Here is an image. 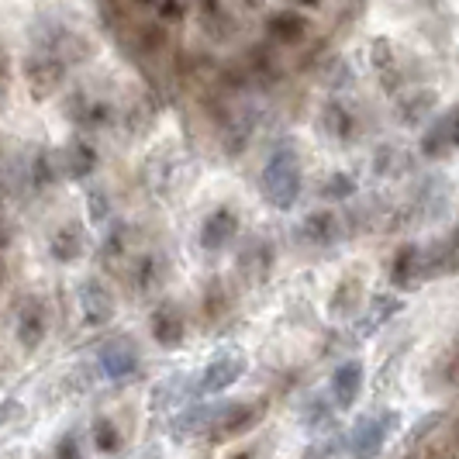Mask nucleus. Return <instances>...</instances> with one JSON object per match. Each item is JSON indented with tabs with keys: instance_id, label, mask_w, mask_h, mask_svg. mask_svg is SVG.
Instances as JSON below:
<instances>
[{
	"instance_id": "nucleus-21",
	"label": "nucleus",
	"mask_w": 459,
	"mask_h": 459,
	"mask_svg": "<svg viewBox=\"0 0 459 459\" xmlns=\"http://www.w3.org/2000/svg\"><path fill=\"white\" fill-rule=\"evenodd\" d=\"M66 177H73V180H83V177H91L93 173V166H97V152H93V145L91 142H73L66 149Z\"/></svg>"
},
{
	"instance_id": "nucleus-37",
	"label": "nucleus",
	"mask_w": 459,
	"mask_h": 459,
	"mask_svg": "<svg viewBox=\"0 0 459 459\" xmlns=\"http://www.w3.org/2000/svg\"><path fill=\"white\" fill-rule=\"evenodd\" d=\"M59 459H80L76 456V442H73V438H66V442L59 446Z\"/></svg>"
},
{
	"instance_id": "nucleus-18",
	"label": "nucleus",
	"mask_w": 459,
	"mask_h": 459,
	"mask_svg": "<svg viewBox=\"0 0 459 459\" xmlns=\"http://www.w3.org/2000/svg\"><path fill=\"white\" fill-rule=\"evenodd\" d=\"M391 280L397 287H411L414 280H421V249L418 246H401L391 259Z\"/></svg>"
},
{
	"instance_id": "nucleus-29",
	"label": "nucleus",
	"mask_w": 459,
	"mask_h": 459,
	"mask_svg": "<svg viewBox=\"0 0 459 459\" xmlns=\"http://www.w3.org/2000/svg\"><path fill=\"white\" fill-rule=\"evenodd\" d=\"M356 290H359V280H345L342 287L335 290V300H332V311H335V315H339V311H342V315H349V311H352V304L359 300V294H356Z\"/></svg>"
},
{
	"instance_id": "nucleus-9",
	"label": "nucleus",
	"mask_w": 459,
	"mask_h": 459,
	"mask_svg": "<svg viewBox=\"0 0 459 459\" xmlns=\"http://www.w3.org/2000/svg\"><path fill=\"white\" fill-rule=\"evenodd\" d=\"M300 235L318 246V249H328L335 242H342V221L335 211H311L304 221H300Z\"/></svg>"
},
{
	"instance_id": "nucleus-2",
	"label": "nucleus",
	"mask_w": 459,
	"mask_h": 459,
	"mask_svg": "<svg viewBox=\"0 0 459 459\" xmlns=\"http://www.w3.org/2000/svg\"><path fill=\"white\" fill-rule=\"evenodd\" d=\"M63 76H66V63L56 52H35L24 63V80H28V91L35 100H48L63 87Z\"/></svg>"
},
{
	"instance_id": "nucleus-41",
	"label": "nucleus",
	"mask_w": 459,
	"mask_h": 459,
	"mask_svg": "<svg viewBox=\"0 0 459 459\" xmlns=\"http://www.w3.org/2000/svg\"><path fill=\"white\" fill-rule=\"evenodd\" d=\"M0 87H4V59H0Z\"/></svg>"
},
{
	"instance_id": "nucleus-20",
	"label": "nucleus",
	"mask_w": 459,
	"mask_h": 459,
	"mask_svg": "<svg viewBox=\"0 0 459 459\" xmlns=\"http://www.w3.org/2000/svg\"><path fill=\"white\" fill-rule=\"evenodd\" d=\"M436 100H438V93L436 91H414L408 93L404 100H397V115H401V121L404 125H421L425 121V115L436 108Z\"/></svg>"
},
{
	"instance_id": "nucleus-39",
	"label": "nucleus",
	"mask_w": 459,
	"mask_h": 459,
	"mask_svg": "<svg viewBox=\"0 0 459 459\" xmlns=\"http://www.w3.org/2000/svg\"><path fill=\"white\" fill-rule=\"evenodd\" d=\"M418 459H442V449H425Z\"/></svg>"
},
{
	"instance_id": "nucleus-34",
	"label": "nucleus",
	"mask_w": 459,
	"mask_h": 459,
	"mask_svg": "<svg viewBox=\"0 0 459 459\" xmlns=\"http://www.w3.org/2000/svg\"><path fill=\"white\" fill-rule=\"evenodd\" d=\"M442 377H446L449 387H459V345L446 352V359H442Z\"/></svg>"
},
{
	"instance_id": "nucleus-26",
	"label": "nucleus",
	"mask_w": 459,
	"mask_h": 459,
	"mask_svg": "<svg viewBox=\"0 0 459 459\" xmlns=\"http://www.w3.org/2000/svg\"><path fill=\"white\" fill-rule=\"evenodd\" d=\"M214 414H218V408H211V404H197V408H190V411L177 421V429H180L184 436H190V432H201V429H211Z\"/></svg>"
},
{
	"instance_id": "nucleus-27",
	"label": "nucleus",
	"mask_w": 459,
	"mask_h": 459,
	"mask_svg": "<svg viewBox=\"0 0 459 459\" xmlns=\"http://www.w3.org/2000/svg\"><path fill=\"white\" fill-rule=\"evenodd\" d=\"M93 446H97L100 453H117L121 432H117L115 421H108V418H97V421H93Z\"/></svg>"
},
{
	"instance_id": "nucleus-19",
	"label": "nucleus",
	"mask_w": 459,
	"mask_h": 459,
	"mask_svg": "<svg viewBox=\"0 0 459 459\" xmlns=\"http://www.w3.org/2000/svg\"><path fill=\"white\" fill-rule=\"evenodd\" d=\"M401 307H404V300L394 298V294H377V298H369V311H367V318H363V325H359V332H363V335H373L377 328H384V325L391 322Z\"/></svg>"
},
{
	"instance_id": "nucleus-35",
	"label": "nucleus",
	"mask_w": 459,
	"mask_h": 459,
	"mask_svg": "<svg viewBox=\"0 0 459 459\" xmlns=\"http://www.w3.org/2000/svg\"><path fill=\"white\" fill-rule=\"evenodd\" d=\"M438 421H442V414H429V418H421V421H418V425H414V432H411V442H418V438L421 436H429V432H432V429H436Z\"/></svg>"
},
{
	"instance_id": "nucleus-7",
	"label": "nucleus",
	"mask_w": 459,
	"mask_h": 459,
	"mask_svg": "<svg viewBox=\"0 0 459 459\" xmlns=\"http://www.w3.org/2000/svg\"><path fill=\"white\" fill-rule=\"evenodd\" d=\"M459 273V225L429 255H421V276L425 280H436V276Z\"/></svg>"
},
{
	"instance_id": "nucleus-6",
	"label": "nucleus",
	"mask_w": 459,
	"mask_h": 459,
	"mask_svg": "<svg viewBox=\"0 0 459 459\" xmlns=\"http://www.w3.org/2000/svg\"><path fill=\"white\" fill-rule=\"evenodd\" d=\"M263 418V401L253 404V401H242V404H229V408H218L214 421H211V432L218 438H231L249 432L255 421Z\"/></svg>"
},
{
	"instance_id": "nucleus-36",
	"label": "nucleus",
	"mask_w": 459,
	"mask_h": 459,
	"mask_svg": "<svg viewBox=\"0 0 459 459\" xmlns=\"http://www.w3.org/2000/svg\"><path fill=\"white\" fill-rule=\"evenodd\" d=\"M446 117V128H449V142H453V149H459V108L456 111H449Z\"/></svg>"
},
{
	"instance_id": "nucleus-15",
	"label": "nucleus",
	"mask_w": 459,
	"mask_h": 459,
	"mask_svg": "<svg viewBox=\"0 0 459 459\" xmlns=\"http://www.w3.org/2000/svg\"><path fill=\"white\" fill-rule=\"evenodd\" d=\"M152 339L166 349H173V345L184 342V318H180V311L177 307H169V304H162L152 311Z\"/></svg>"
},
{
	"instance_id": "nucleus-24",
	"label": "nucleus",
	"mask_w": 459,
	"mask_h": 459,
	"mask_svg": "<svg viewBox=\"0 0 459 459\" xmlns=\"http://www.w3.org/2000/svg\"><path fill=\"white\" fill-rule=\"evenodd\" d=\"M162 283V266L156 255H145V259H138L135 266V290L138 294H152V290H160Z\"/></svg>"
},
{
	"instance_id": "nucleus-22",
	"label": "nucleus",
	"mask_w": 459,
	"mask_h": 459,
	"mask_svg": "<svg viewBox=\"0 0 459 459\" xmlns=\"http://www.w3.org/2000/svg\"><path fill=\"white\" fill-rule=\"evenodd\" d=\"M270 266H273V249H270V242H253V246L242 253V270L249 273V280H266Z\"/></svg>"
},
{
	"instance_id": "nucleus-13",
	"label": "nucleus",
	"mask_w": 459,
	"mask_h": 459,
	"mask_svg": "<svg viewBox=\"0 0 459 459\" xmlns=\"http://www.w3.org/2000/svg\"><path fill=\"white\" fill-rule=\"evenodd\" d=\"M48 325H46V307L42 300H28L22 307V318H18V342L24 349H39L46 339Z\"/></svg>"
},
{
	"instance_id": "nucleus-8",
	"label": "nucleus",
	"mask_w": 459,
	"mask_h": 459,
	"mask_svg": "<svg viewBox=\"0 0 459 459\" xmlns=\"http://www.w3.org/2000/svg\"><path fill=\"white\" fill-rule=\"evenodd\" d=\"M235 235H238V214L231 207H218V211L207 214L204 225H201V246L218 253V249L229 246Z\"/></svg>"
},
{
	"instance_id": "nucleus-38",
	"label": "nucleus",
	"mask_w": 459,
	"mask_h": 459,
	"mask_svg": "<svg viewBox=\"0 0 459 459\" xmlns=\"http://www.w3.org/2000/svg\"><path fill=\"white\" fill-rule=\"evenodd\" d=\"M7 246H11V229H7L4 221H0V253H4Z\"/></svg>"
},
{
	"instance_id": "nucleus-10",
	"label": "nucleus",
	"mask_w": 459,
	"mask_h": 459,
	"mask_svg": "<svg viewBox=\"0 0 459 459\" xmlns=\"http://www.w3.org/2000/svg\"><path fill=\"white\" fill-rule=\"evenodd\" d=\"M100 369L111 377V380H128L138 369V352L132 349L128 339H117L100 349Z\"/></svg>"
},
{
	"instance_id": "nucleus-12",
	"label": "nucleus",
	"mask_w": 459,
	"mask_h": 459,
	"mask_svg": "<svg viewBox=\"0 0 459 459\" xmlns=\"http://www.w3.org/2000/svg\"><path fill=\"white\" fill-rule=\"evenodd\" d=\"M359 391H363V363L359 359H349L332 377V397H335L339 408H349V404H356Z\"/></svg>"
},
{
	"instance_id": "nucleus-28",
	"label": "nucleus",
	"mask_w": 459,
	"mask_h": 459,
	"mask_svg": "<svg viewBox=\"0 0 459 459\" xmlns=\"http://www.w3.org/2000/svg\"><path fill=\"white\" fill-rule=\"evenodd\" d=\"M328 421H332V404H328L325 397H315V401L304 408V429H307V432H322Z\"/></svg>"
},
{
	"instance_id": "nucleus-40",
	"label": "nucleus",
	"mask_w": 459,
	"mask_h": 459,
	"mask_svg": "<svg viewBox=\"0 0 459 459\" xmlns=\"http://www.w3.org/2000/svg\"><path fill=\"white\" fill-rule=\"evenodd\" d=\"M138 7H156V4H160V0H135Z\"/></svg>"
},
{
	"instance_id": "nucleus-25",
	"label": "nucleus",
	"mask_w": 459,
	"mask_h": 459,
	"mask_svg": "<svg viewBox=\"0 0 459 459\" xmlns=\"http://www.w3.org/2000/svg\"><path fill=\"white\" fill-rule=\"evenodd\" d=\"M453 149V142H449V128H446V117H438L436 125L425 132V138H421V152L425 156H442V152H449Z\"/></svg>"
},
{
	"instance_id": "nucleus-31",
	"label": "nucleus",
	"mask_w": 459,
	"mask_h": 459,
	"mask_svg": "<svg viewBox=\"0 0 459 459\" xmlns=\"http://www.w3.org/2000/svg\"><path fill=\"white\" fill-rule=\"evenodd\" d=\"M253 73L255 76H266V80H276L280 66H276V59L270 48H253Z\"/></svg>"
},
{
	"instance_id": "nucleus-1",
	"label": "nucleus",
	"mask_w": 459,
	"mask_h": 459,
	"mask_svg": "<svg viewBox=\"0 0 459 459\" xmlns=\"http://www.w3.org/2000/svg\"><path fill=\"white\" fill-rule=\"evenodd\" d=\"M300 160L294 149H276L270 162L263 166V177H259V186H263V197L266 204L276 207V211H290L300 197Z\"/></svg>"
},
{
	"instance_id": "nucleus-16",
	"label": "nucleus",
	"mask_w": 459,
	"mask_h": 459,
	"mask_svg": "<svg viewBox=\"0 0 459 459\" xmlns=\"http://www.w3.org/2000/svg\"><path fill=\"white\" fill-rule=\"evenodd\" d=\"M48 249H52V255L59 263H76L83 255V249H87V235H83L80 225H63V229L52 235V246Z\"/></svg>"
},
{
	"instance_id": "nucleus-17",
	"label": "nucleus",
	"mask_w": 459,
	"mask_h": 459,
	"mask_svg": "<svg viewBox=\"0 0 459 459\" xmlns=\"http://www.w3.org/2000/svg\"><path fill=\"white\" fill-rule=\"evenodd\" d=\"M322 125L335 142H349V138L356 135V117H352V111L345 108L342 100H328V104H325Z\"/></svg>"
},
{
	"instance_id": "nucleus-14",
	"label": "nucleus",
	"mask_w": 459,
	"mask_h": 459,
	"mask_svg": "<svg viewBox=\"0 0 459 459\" xmlns=\"http://www.w3.org/2000/svg\"><path fill=\"white\" fill-rule=\"evenodd\" d=\"M369 59H373V69H377V80L387 93L401 91V69H397V59H394V48L387 39H377L373 48H369Z\"/></svg>"
},
{
	"instance_id": "nucleus-23",
	"label": "nucleus",
	"mask_w": 459,
	"mask_h": 459,
	"mask_svg": "<svg viewBox=\"0 0 459 459\" xmlns=\"http://www.w3.org/2000/svg\"><path fill=\"white\" fill-rule=\"evenodd\" d=\"M408 152L404 149H394V145H380V152H377V160H373V169L380 173V177H397V173H408Z\"/></svg>"
},
{
	"instance_id": "nucleus-3",
	"label": "nucleus",
	"mask_w": 459,
	"mask_h": 459,
	"mask_svg": "<svg viewBox=\"0 0 459 459\" xmlns=\"http://www.w3.org/2000/svg\"><path fill=\"white\" fill-rule=\"evenodd\" d=\"M397 425V414L384 411V414H367L352 425V456L356 459H377L384 442L391 436V429Z\"/></svg>"
},
{
	"instance_id": "nucleus-33",
	"label": "nucleus",
	"mask_w": 459,
	"mask_h": 459,
	"mask_svg": "<svg viewBox=\"0 0 459 459\" xmlns=\"http://www.w3.org/2000/svg\"><path fill=\"white\" fill-rule=\"evenodd\" d=\"M138 42L145 52H160L166 46V31H162L160 24H149V28H142V35H138Z\"/></svg>"
},
{
	"instance_id": "nucleus-11",
	"label": "nucleus",
	"mask_w": 459,
	"mask_h": 459,
	"mask_svg": "<svg viewBox=\"0 0 459 459\" xmlns=\"http://www.w3.org/2000/svg\"><path fill=\"white\" fill-rule=\"evenodd\" d=\"M266 35L280 46H300L307 39V22L298 11H273L266 18Z\"/></svg>"
},
{
	"instance_id": "nucleus-42",
	"label": "nucleus",
	"mask_w": 459,
	"mask_h": 459,
	"mask_svg": "<svg viewBox=\"0 0 459 459\" xmlns=\"http://www.w3.org/2000/svg\"><path fill=\"white\" fill-rule=\"evenodd\" d=\"M0 280H4V270H0Z\"/></svg>"
},
{
	"instance_id": "nucleus-30",
	"label": "nucleus",
	"mask_w": 459,
	"mask_h": 459,
	"mask_svg": "<svg viewBox=\"0 0 459 459\" xmlns=\"http://www.w3.org/2000/svg\"><path fill=\"white\" fill-rule=\"evenodd\" d=\"M325 194H328V197H352V194H356V180H352L349 173H332V177L325 180Z\"/></svg>"
},
{
	"instance_id": "nucleus-4",
	"label": "nucleus",
	"mask_w": 459,
	"mask_h": 459,
	"mask_svg": "<svg viewBox=\"0 0 459 459\" xmlns=\"http://www.w3.org/2000/svg\"><path fill=\"white\" fill-rule=\"evenodd\" d=\"M76 307H80V318H83L87 328H100V325H108L115 318V298H111V290H108L97 276L80 283V290H76Z\"/></svg>"
},
{
	"instance_id": "nucleus-32",
	"label": "nucleus",
	"mask_w": 459,
	"mask_h": 459,
	"mask_svg": "<svg viewBox=\"0 0 459 459\" xmlns=\"http://www.w3.org/2000/svg\"><path fill=\"white\" fill-rule=\"evenodd\" d=\"M156 14H160L162 24H173V22H184L186 7H184V0H160V4H156Z\"/></svg>"
},
{
	"instance_id": "nucleus-5",
	"label": "nucleus",
	"mask_w": 459,
	"mask_h": 459,
	"mask_svg": "<svg viewBox=\"0 0 459 459\" xmlns=\"http://www.w3.org/2000/svg\"><path fill=\"white\" fill-rule=\"evenodd\" d=\"M246 373V356L242 352H221L218 359H211L207 369L201 373V384H197V391L201 394H221L229 391L231 384L238 380Z\"/></svg>"
}]
</instances>
